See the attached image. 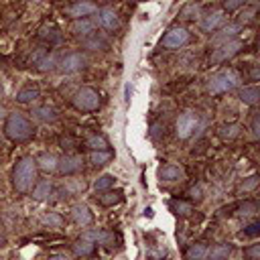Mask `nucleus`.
<instances>
[{
    "mask_svg": "<svg viewBox=\"0 0 260 260\" xmlns=\"http://www.w3.org/2000/svg\"><path fill=\"white\" fill-rule=\"evenodd\" d=\"M246 260H260V244H250L244 248Z\"/></svg>",
    "mask_w": 260,
    "mask_h": 260,
    "instance_id": "38",
    "label": "nucleus"
},
{
    "mask_svg": "<svg viewBox=\"0 0 260 260\" xmlns=\"http://www.w3.org/2000/svg\"><path fill=\"white\" fill-rule=\"evenodd\" d=\"M37 183V160L32 156H22L12 169V185L18 193H28Z\"/></svg>",
    "mask_w": 260,
    "mask_h": 260,
    "instance_id": "1",
    "label": "nucleus"
},
{
    "mask_svg": "<svg viewBox=\"0 0 260 260\" xmlns=\"http://www.w3.org/2000/svg\"><path fill=\"white\" fill-rule=\"evenodd\" d=\"M2 116H4V110H2V108H0V118H2Z\"/></svg>",
    "mask_w": 260,
    "mask_h": 260,
    "instance_id": "47",
    "label": "nucleus"
},
{
    "mask_svg": "<svg viewBox=\"0 0 260 260\" xmlns=\"http://www.w3.org/2000/svg\"><path fill=\"white\" fill-rule=\"evenodd\" d=\"M32 118L39 122H55L59 118V114L53 106H39L32 110Z\"/></svg>",
    "mask_w": 260,
    "mask_h": 260,
    "instance_id": "18",
    "label": "nucleus"
},
{
    "mask_svg": "<svg viewBox=\"0 0 260 260\" xmlns=\"http://www.w3.org/2000/svg\"><path fill=\"white\" fill-rule=\"evenodd\" d=\"M35 160H37V169H41V171H45V173H55V171H57L59 158H57L55 154H51V152H43V154H39Z\"/></svg>",
    "mask_w": 260,
    "mask_h": 260,
    "instance_id": "17",
    "label": "nucleus"
},
{
    "mask_svg": "<svg viewBox=\"0 0 260 260\" xmlns=\"http://www.w3.org/2000/svg\"><path fill=\"white\" fill-rule=\"evenodd\" d=\"M4 242H6V240H4V236L0 234V246H4Z\"/></svg>",
    "mask_w": 260,
    "mask_h": 260,
    "instance_id": "45",
    "label": "nucleus"
},
{
    "mask_svg": "<svg viewBox=\"0 0 260 260\" xmlns=\"http://www.w3.org/2000/svg\"><path fill=\"white\" fill-rule=\"evenodd\" d=\"M185 177V171L173 162H167L158 169V179L160 181H167V183H173V181H181Z\"/></svg>",
    "mask_w": 260,
    "mask_h": 260,
    "instance_id": "14",
    "label": "nucleus"
},
{
    "mask_svg": "<svg viewBox=\"0 0 260 260\" xmlns=\"http://www.w3.org/2000/svg\"><path fill=\"white\" fill-rule=\"evenodd\" d=\"M140 2H146V0H140Z\"/></svg>",
    "mask_w": 260,
    "mask_h": 260,
    "instance_id": "48",
    "label": "nucleus"
},
{
    "mask_svg": "<svg viewBox=\"0 0 260 260\" xmlns=\"http://www.w3.org/2000/svg\"><path fill=\"white\" fill-rule=\"evenodd\" d=\"M258 211V205H256V201H244V203H240L238 205V215H244V217H248V215H254Z\"/></svg>",
    "mask_w": 260,
    "mask_h": 260,
    "instance_id": "34",
    "label": "nucleus"
},
{
    "mask_svg": "<svg viewBox=\"0 0 260 260\" xmlns=\"http://www.w3.org/2000/svg\"><path fill=\"white\" fill-rule=\"evenodd\" d=\"M230 254H232L230 244H215L211 250H207V260H228Z\"/></svg>",
    "mask_w": 260,
    "mask_h": 260,
    "instance_id": "25",
    "label": "nucleus"
},
{
    "mask_svg": "<svg viewBox=\"0 0 260 260\" xmlns=\"http://www.w3.org/2000/svg\"><path fill=\"white\" fill-rule=\"evenodd\" d=\"M242 30V24L240 22H230V24H225V26H221L219 28V32L213 37V43H225V41H232L238 32Z\"/></svg>",
    "mask_w": 260,
    "mask_h": 260,
    "instance_id": "16",
    "label": "nucleus"
},
{
    "mask_svg": "<svg viewBox=\"0 0 260 260\" xmlns=\"http://www.w3.org/2000/svg\"><path fill=\"white\" fill-rule=\"evenodd\" d=\"M248 0H223V12H234L242 6H246Z\"/></svg>",
    "mask_w": 260,
    "mask_h": 260,
    "instance_id": "39",
    "label": "nucleus"
},
{
    "mask_svg": "<svg viewBox=\"0 0 260 260\" xmlns=\"http://www.w3.org/2000/svg\"><path fill=\"white\" fill-rule=\"evenodd\" d=\"M122 201H124V191H120V189H116V191L108 189V191H102V195H100V203L104 207H114Z\"/></svg>",
    "mask_w": 260,
    "mask_h": 260,
    "instance_id": "19",
    "label": "nucleus"
},
{
    "mask_svg": "<svg viewBox=\"0 0 260 260\" xmlns=\"http://www.w3.org/2000/svg\"><path fill=\"white\" fill-rule=\"evenodd\" d=\"M112 156L114 154L110 150H91L89 156H87V160L91 162V167H104V165H108L112 160Z\"/></svg>",
    "mask_w": 260,
    "mask_h": 260,
    "instance_id": "27",
    "label": "nucleus"
},
{
    "mask_svg": "<svg viewBox=\"0 0 260 260\" xmlns=\"http://www.w3.org/2000/svg\"><path fill=\"white\" fill-rule=\"evenodd\" d=\"M238 83H240V75L234 69H221V71L213 73L207 79V91L211 95H219V93H225V91L236 89Z\"/></svg>",
    "mask_w": 260,
    "mask_h": 260,
    "instance_id": "3",
    "label": "nucleus"
},
{
    "mask_svg": "<svg viewBox=\"0 0 260 260\" xmlns=\"http://www.w3.org/2000/svg\"><path fill=\"white\" fill-rule=\"evenodd\" d=\"M199 126V118L195 112L187 110V112H181L177 116V122H175V136L181 138V140H187Z\"/></svg>",
    "mask_w": 260,
    "mask_h": 260,
    "instance_id": "5",
    "label": "nucleus"
},
{
    "mask_svg": "<svg viewBox=\"0 0 260 260\" xmlns=\"http://www.w3.org/2000/svg\"><path fill=\"white\" fill-rule=\"evenodd\" d=\"M49 260H69L65 254H53V256H49Z\"/></svg>",
    "mask_w": 260,
    "mask_h": 260,
    "instance_id": "44",
    "label": "nucleus"
},
{
    "mask_svg": "<svg viewBox=\"0 0 260 260\" xmlns=\"http://www.w3.org/2000/svg\"><path fill=\"white\" fill-rule=\"evenodd\" d=\"M41 223L47 228H63V217L55 211H49V213L41 215Z\"/></svg>",
    "mask_w": 260,
    "mask_h": 260,
    "instance_id": "32",
    "label": "nucleus"
},
{
    "mask_svg": "<svg viewBox=\"0 0 260 260\" xmlns=\"http://www.w3.org/2000/svg\"><path fill=\"white\" fill-rule=\"evenodd\" d=\"M160 130L165 132V126H162V124H152V126H150V136H152V138H158Z\"/></svg>",
    "mask_w": 260,
    "mask_h": 260,
    "instance_id": "41",
    "label": "nucleus"
},
{
    "mask_svg": "<svg viewBox=\"0 0 260 260\" xmlns=\"http://www.w3.org/2000/svg\"><path fill=\"white\" fill-rule=\"evenodd\" d=\"M256 185H258V177L252 175V177H248V179L240 185V191H252V189H256Z\"/></svg>",
    "mask_w": 260,
    "mask_h": 260,
    "instance_id": "40",
    "label": "nucleus"
},
{
    "mask_svg": "<svg viewBox=\"0 0 260 260\" xmlns=\"http://www.w3.org/2000/svg\"><path fill=\"white\" fill-rule=\"evenodd\" d=\"M95 12H98V4L91 2V0H77L71 6L65 8V14L71 16L73 20H77V18H89Z\"/></svg>",
    "mask_w": 260,
    "mask_h": 260,
    "instance_id": "9",
    "label": "nucleus"
},
{
    "mask_svg": "<svg viewBox=\"0 0 260 260\" xmlns=\"http://www.w3.org/2000/svg\"><path fill=\"white\" fill-rule=\"evenodd\" d=\"M71 104L75 110L79 112H95L100 106H102V95L98 89L93 87H79L73 98H71Z\"/></svg>",
    "mask_w": 260,
    "mask_h": 260,
    "instance_id": "4",
    "label": "nucleus"
},
{
    "mask_svg": "<svg viewBox=\"0 0 260 260\" xmlns=\"http://www.w3.org/2000/svg\"><path fill=\"white\" fill-rule=\"evenodd\" d=\"M73 252H75L77 256H89V254L93 252V242L81 236V238L73 244Z\"/></svg>",
    "mask_w": 260,
    "mask_h": 260,
    "instance_id": "30",
    "label": "nucleus"
},
{
    "mask_svg": "<svg viewBox=\"0 0 260 260\" xmlns=\"http://www.w3.org/2000/svg\"><path fill=\"white\" fill-rule=\"evenodd\" d=\"M169 209H171L175 215L185 217V215H191L193 205H191V203H187V201H181V199H171V201H169Z\"/></svg>",
    "mask_w": 260,
    "mask_h": 260,
    "instance_id": "28",
    "label": "nucleus"
},
{
    "mask_svg": "<svg viewBox=\"0 0 260 260\" xmlns=\"http://www.w3.org/2000/svg\"><path fill=\"white\" fill-rule=\"evenodd\" d=\"M71 219H73L77 225L85 228V225H91L93 213L89 211V207H87L85 203H75V205L71 207Z\"/></svg>",
    "mask_w": 260,
    "mask_h": 260,
    "instance_id": "13",
    "label": "nucleus"
},
{
    "mask_svg": "<svg viewBox=\"0 0 260 260\" xmlns=\"http://www.w3.org/2000/svg\"><path fill=\"white\" fill-rule=\"evenodd\" d=\"M83 47H85V49H89V51H102V49H106V47H108V43H106V39H104V37H98L95 32H91L89 37H85V39H83Z\"/></svg>",
    "mask_w": 260,
    "mask_h": 260,
    "instance_id": "29",
    "label": "nucleus"
},
{
    "mask_svg": "<svg viewBox=\"0 0 260 260\" xmlns=\"http://www.w3.org/2000/svg\"><path fill=\"white\" fill-rule=\"evenodd\" d=\"M240 132H242V126H240V124H236V122L221 124V126L217 128V136H219L221 140H234V138H238V136H240Z\"/></svg>",
    "mask_w": 260,
    "mask_h": 260,
    "instance_id": "22",
    "label": "nucleus"
},
{
    "mask_svg": "<svg viewBox=\"0 0 260 260\" xmlns=\"http://www.w3.org/2000/svg\"><path fill=\"white\" fill-rule=\"evenodd\" d=\"M83 169V158L79 154H65L57 162V171L61 175H75Z\"/></svg>",
    "mask_w": 260,
    "mask_h": 260,
    "instance_id": "11",
    "label": "nucleus"
},
{
    "mask_svg": "<svg viewBox=\"0 0 260 260\" xmlns=\"http://www.w3.org/2000/svg\"><path fill=\"white\" fill-rule=\"evenodd\" d=\"M30 191H32V197L37 201H45L53 195V185H51V181H39V183L32 185Z\"/></svg>",
    "mask_w": 260,
    "mask_h": 260,
    "instance_id": "20",
    "label": "nucleus"
},
{
    "mask_svg": "<svg viewBox=\"0 0 260 260\" xmlns=\"http://www.w3.org/2000/svg\"><path fill=\"white\" fill-rule=\"evenodd\" d=\"M55 65H57V61H55V55H43V59L39 61V65H37V67H39L41 71H51Z\"/></svg>",
    "mask_w": 260,
    "mask_h": 260,
    "instance_id": "37",
    "label": "nucleus"
},
{
    "mask_svg": "<svg viewBox=\"0 0 260 260\" xmlns=\"http://www.w3.org/2000/svg\"><path fill=\"white\" fill-rule=\"evenodd\" d=\"M75 37H89L93 30H95V22L91 20V18H77V20H73L71 22V28H69Z\"/></svg>",
    "mask_w": 260,
    "mask_h": 260,
    "instance_id": "15",
    "label": "nucleus"
},
{
    "mask_svg": "<svg viewBox=\"0 0 260 260\" xmlns=\"http://www.w3.org/2000/svg\"><path fill=\"white\" fill-rule=\"evenodd\" d=\"M252 134L258 138V134H260V130H258V116H254L252 118Z\"/></svg>",
    "mask_w": 260,
    "mask_h": 260,
    "instance_id": "43",
    "label": "nucleus"
},
{
    "mask_svg": "<svg viewBox=\"0 0 260 260\" xmlns=\"http://www.w3.org/2000/svg\"><path fill=\"white\" fill-rule=\"evenodd\" d=\"M87 67V55L81 53V51H73L69 55H65L61 61H59V71L69 75V73H77L81 69Z\"/></svg>",
    "mask_w": 260,
    "mask_h": 260,
    "instance_id": "8",
    "label": "nucleus"
},
{
    "mask_svg": "<svg viewBox=\"0 0 260 260\" xmlns=\"http://www.w3.org/2000/svg\"><path fill=\"white\" fill-rule=\"evenodd\" d=\"M260 234V223L258 221H252L250 225H246L242 232H240V238H256Z\"/></svg>",
    "mask_w": 260,
    "mask_h": 260,
    "instance_id": "35",
    "label": "nucleus"
},
{
    "mask_svg": "<svg viewBox=\"0 0 260 260\" xmlns=\"http://www.w3.org/2000/svg\"><path fill=\"white\" fill-rule=\"evenodd\" d=\"M189 195H191V199H195V201H201V199H203L199 187H191V189H189Z\"/></svg>",
    "mask_w": 260,
    "mask_h": 260,
    "instance_id": "42",
    "label": "nucleus"
},
{
    "mask_svg": "<svg viewBox=\"0 0 260 260\" xmlns=\"http://www.w3.org/2000/svg\"><path fill=\"white\" fill-rule=\"evenodd\" d=\"M114 181H116V179H114L112 175H100V177L93 181V189L100 191V193H102V191H108V189L114 187Z\"/></svg>",
    "mask_w": 260,
    "mask_h": 260,
    "instance_id": "33",
    "label": "nucleus"
},
{
    "mask_svg": "<svg viewBox=\"0 0 260 260\" xmlns=\"http://www.w3.org/2000/svg\"><path fill=\"white\" fill-rule=\"evenodd\" d=\"M238 98L244 104H248V106H256L258 104V98H260V89H258V85H246V87L240 89Z\"/></svg>",
    "mask_w": 260,
    "mask_h": 260,
    "instance_id": "21",
    "label": "nucleus"
},
{
    "mask_svg": "<svg viewBox=\"0 0 260 260\" xmlns=\"http://www.w3.org/2000/svg\"><path fill=\"white\" fill-rule=\"evenodd\" d=\"M2 95H4V89H2V85H0V98H2Z\"/></svg>",
    "mask_w": 260,
    "mask_h": 260,
    "instance_id": "46",
    "label": "nucleus"
},
{
    "mask_svg": "<svg viewBox=\"0 0 260 260\" xmlns=\"http://www.w3.org/2000/svg\"><path fill=\"white\" fill-rule=\"evenodd\" d=\"M207 246L205 244H201V242H197V244H191L189 248H187V252H185V258L187 260H207Z\"/></svg>",
    "mask_w": 260,
    "mask_h": 260,
    "instance_id": "24",
    "label": "nucleus"
},
{
    "mask_svg": "<svg viewBox=\"0 0 260 260\" xmlns=\"http://www.w3.org/2000/svg\"><path fill=\"white\" fill-rule=\"evenodd\" d=\"M85 146H89L91 150H108V140L102 134H91V136H87Z\"/></svg>",
    "mask_w": 260,
    "mask_h": 260,
    "instance_id": "31",
    "label": "nucleus"
},
{
    "mask_svg": "<svg viewBox=\"0 0 260 260\" xmlns=\"http://www.w3.org/2000/svg\"><path fill=\"white\" fill-rule=\"evenodd\" d=\"M189 41H191V32H189L187 28H183V26H173V28H169V30L165 32L160 45H162L165 49H181V47H185Z\"/></svg>",
    "mask_w": 260,
    "mask_h": 260,
    "instance_id": "7",
    "label": "nucleus"
},
{
    "mask_svg": "<svg viewBox=\"0 0 260 260\" xmlns=\"http://www.w3.org/2000/svg\"><path fill=\"white\" fill-rule=\"evenodd\" d=\"M39 37L45 41V43H49V45H59L61 41H63V35L59 32V28H55V26H43L41 28V32H39Z\"/></svg>",
    "mask_w": 260,
    "mask_h": 260,
    "instance_id": "23",
    "label": "nucleus"
},
{
    "mask_svg": "<svg viewBox=\"0 0 260 260\" xmlns=\"http://www.w3.org/2000/svg\"><path fill=\"white\" fill-rule=\"evenodd\" d=\"M4 134L14 140V142H24L35 134V126L30 124V120L18 112H12L6 116V124H4Z\"/></svg>",
    "mask_w": 260,
    "mask_h": 260,
    "instance_id": "2",
    "label": "nucleus"
},
{
    "mask_svg": "<svg viewBox=\"0 0 260 260\" xmlns=\"http://www.w3.org/2000/svg\"><path fill=\"white\" fill-rule=\"evenodd\" d=\"M37 98H39V87H32V85L22 87V89L16 91V95H14V100H16L18 104H32Z\"/></svg>",
    "mask_w": 260,
    "mask_h": 260,
    "instance_id": "26",
    "label": "nucleus"
},
{
    "mask_svg": "<svg viewBox=\"0 0 260 260\" xmlns=\"http://www.w3.org/2000/svg\"><path fill=\"white\" fill-rule=\"evenodd\" d=\"M242 49H244V43H242L240 39L225 41V43H221L217 49H213V51H211V55H209V63L219 65V63H223V61L232 59L234 55H238Z\"/></svg>",
    "mask_w": 260,
    "mask_h": 260,
    "instance_id": "6",
    "label": "nucleus"
},
{
    "mask_svg": "<svg viewBox=\"0 0 260 260\" xmlns=\"http://www.w3.org/2000/svg\"><path fill=\"white\" fill-rule=\"evenodd\" d=\"M223 22H225V12L223 10H211L209 14H205L201 18V28L205 32H213V30L221 28Z\"/></svg>",
    "mask_w": 260,
    "mask_h": 260,
    "instance_id": "12",
    "label": "nucleus"
},
{
    "mask_svg": "<svg viewBox=\"0 0 260 260\" xmlns=\"http://www.w3.org/2000/svg\"><path fill=\"white\" fill-rule=\"evenodd\" d=\"M95 14H98V18H95L98 26H102V28H106V30H116V28L120 26V16H118V12H116L114 8H110V6L98 8Z\"/></svg>",
    "mask_w": 260,
    "mask_h": 260,
    "instance_id": "10",
    "label": "nucleus"
},
{
    "mask_svg": "<svg viewBox=\"0 0 260 260\" xmlns=\"http://www.w3.org/2000/svg\"><path fill=\"white\" fill-rule=\"evenodd\" d=\"M197 14H199V6L197 4H187L181 10V18H185V20H193V18H197Z\"/></svg>",
    "mask_w": 260,
    "mask_h": 260,
    "instance_id": "36",
    "label": "nucleus"
}]
</instances>
